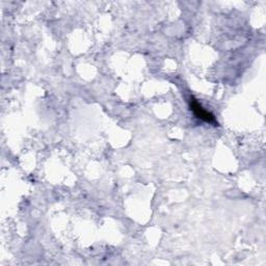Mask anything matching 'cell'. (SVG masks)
Instances as JSON below:
<instances>
[{"mask_svg": "<svg viewBox=\"0 0 266 266\" xmlns=\"http://www.w3.org/2000/svg\"><path fill=\"white\" fill-rule=\"evenodd\" d=\"M189 106H190V109L193 112V114L195 115L196 118L201 119L202 121L207 122V123H212V124L216 123L214 116L212 114H210L208 110H206L201 104H199L196 101V100L193 97H190Z\"/></svg>", "mask_w": 266, "mask_h": 266, "instance_id": "6da1fadb", "label": "cell"}]
</instances>
